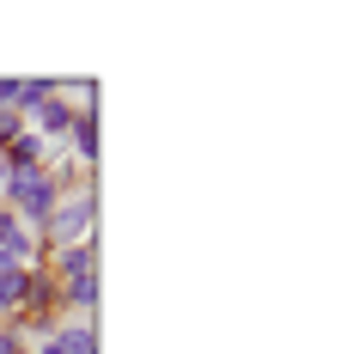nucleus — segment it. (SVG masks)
Instances as JSON below:
<instances>
[{
  "label": "nucleus",
  "mask_w": 354,
  "mask_h": 354,
  "mask_svg": "<svg viewBox=\"0 0 354 354\" xmlns=\"http://www.w3.org/2000/svg\"><path fill=\"white\" fill-rule=\"evenodd\" d=\"M43 245H80V239H98V189H80V196H62L55 214L37 226Z\"/></svg>",
  "instance_id": "1"
},
{
  "label": "nucleus",
  "mask_w": 354,
  "mask_h": 354,
  "mask_svg": "<svg viewBox=\"0 0 354 354\" xmlns=\"http://www.w3.org/2000/svg\"><path fill=\"white\" fill-rule=\"evenodd\" d=\"M49 281H73L86 269H98V239H80V245H43V263H37Z\"/></svg>",
  "instance_id": "2"
},
{
  "label": "nucleus",
  "mask_w": 354,
  "mask_h": 354,
  "mask_svg": "<svg viewBox=\"0 0 354 354\" xmlns=\"http://www.w3.org/2000/svg\"><path fill=\"white\" fill-rule=\"evenodd\" d=\"M55 342H62V354H98V318H62Z\"/></svg>",
  "instance_id": "3"
},
{
  "label": "nucleus",
  "mask_w": 354,
  "mask_h": 354,
  "mask_svg": "<svg viewBox=\"0 0 354 354\" xmlns=\"http://www.w3.org/2000/svg\"><path fill=\"white\" fill-rule=\"evenodd\" d=\"M43 159H49V141H43L31 122H25V135L6 147V165H12V171H31V165H43Z\"/></svg>",
  "instance_id": "4"
},
{
  "label": "nucleus",
  "mask_w": 354,
  "mask_h": 354,
  "mask_svg": "<svg viewBox=\"0 0 354 354\" xmlns=\"http://www.w3.org/2000/svg\"><path fill=\"white\" fill-rule=\"evenodd\" d=\"M55 92H62V80H49V73H25V80H19L12 110H19V116H31V110L43 104V98H55Z\"/></svg>",
  "instance_id": "5"
},
{
  "label": "nucleus",
  "mask_w": 354,
  "mask_h": 354,
  "mask_svg": "<svg viewBox=\"0 0 354 354\" xmlns=\"http://www.w3.org/2000/svg\"><path fill=\"white\" fill-rule=\"evenodd\" d=\"M19 135H25V116H19V110H0V153L19 141Z\"/></svg>",
  "instance_id": "6"
},
{
  "label": "nucleus",
  "mask_w": 354,
  "mask_h": 354,
  "mask_svg": "<svg viewBox=\"0 0 354 354\" xmlns=\"http://www.w3.org/2000/svg\"><path fill=\"white\" fill-rule=\"evenodd\" d=\"M12 98H19V80H12V73H0V110H12Z\"/></svg>",
  "instance_id": "7"
},
{
  "label": "nucleus",
  "mask_w": 354,
  "mask_h": 354,
  "mask_svg": "<svg viewBox=\"0 0 354 354\" xmlns=\"http://www.w3.org/2000/svg\"><path fill=\"white\" fill-rule=\"evenodd\" d=\"M0 354H19V342H12V330L0 324Z\"/></svg>",
  "instance_id": "8"
}]
</instances>
